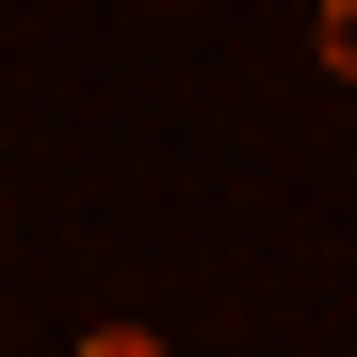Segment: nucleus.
<instances>
[{
    "label": "nucleus",
    "instance_id": "obj_1",
    "mask_svg": "<svg viewBox=\"0 0 357 357\" xmlns=\"http://www.w3.org/2000/svg\"><path fill=\"white\" fill-rule=\"evenodd\" d=\"M82 357H162V341H146V325H98V341H82Z\"/></svg>",
    "mask_w": 357,
    "mask_h": 357
}]
</instances>
